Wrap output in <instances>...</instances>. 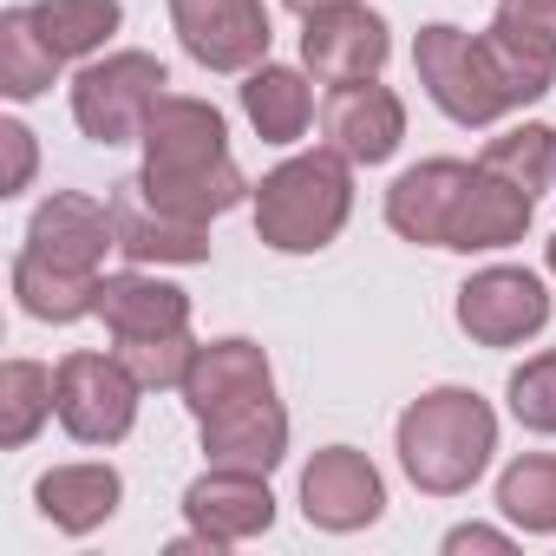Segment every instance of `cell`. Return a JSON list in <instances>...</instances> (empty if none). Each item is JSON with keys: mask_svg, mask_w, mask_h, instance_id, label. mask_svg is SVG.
<instances>
[{"mask_svg": "<svg viewBox=\"0 0 556 556\" xmlns=\"http://www.w3.org/2000/svg\"><path fill=\"white\" fill-rule=\"evenodd\" d=\"M34 497H40V510H47L60 530H92V523H105L112 504H118V471H112V465H60V471L40 478Z\"/></svg>", "mask_w": 556, "mask_h": 556, "instance_id": "obj_22", "label": "cell"}, {"mask_svg": "<svg viewBox=\"0 0 556 556\" xmlns=\"http://www.w3.org/2000/svg\"><path fill=\"white\" fill-rule=\"evenodd\" d=\"M302 497H308V517L328 523V530H354V523H374L380 517V478L361 452L334 445L308 465L302 478Z\"/></svg>", "mask_w": 556, "mask_h": 556, "instance_id": "obj_14", "label": "cell"}, {"mask_svg": "<svg viewBox=\"0 0 556 556\" xmlns=\"http://www.w3.org/2000/svg\"><path fill=\"white\" fill-rule=\"evenodd\" d=\"M190 517L210 530V543H229V536H249V530H268V517H275V504H268V491H262V471H216V478H203V484H190Z\"/></svg>", "mask_w": 556, "mask_h": 556, "instance_id": "obj_18", "label": "cell"}, {"mask_svg": "<svg viewBox=\"0 0 556 556\" xmlns=\"http://www.w3.org/2000/svg\"><path fill=\"white\" fill-rule=\"evenodd\" d=\"M419 79L458 125H484L510 105L530 99V86L510 73V60L491 40H465L458 27H426L419 34Z\"/></svg>", "mask_w": 556, "mask_h": 556, "instance_id": "obj_3", "label": "cell"}, {"mask_svg": "<svg viewBox=\"0 0 556 556\" xmlns=\"http://www.w3.org/2000/svg\"><path fill=\"white\" fill-rule=\"evenodd\" d=\"M341 216H348V170L328 151L282 164L255 190V229L275 249H321L341 229Z\"/></svg>", "mask_w": 556, "mask_h": 556, "instance_id": "obj_4", "label": "cell"}, {"mask_svg": "<svg viewBox=\"0 0 556 556\" xmlns=\"http://www.w3.org/2000/svg\"><path fill=\"white\" fill-rule=\"evenodd\" d=\"M112 242H118V223H112L99 203L73 197V190L53 197V203H40L34 229H27V249L47 255V262H66V268H92Z\"/></svg>", "mask_w": 556, "mask_h": 556, "instance_id": "obj_15", "label": "cell"}, {"mask_svg": "<svg viewBox=\"0 0 556 556\" xmlns=\"http://www.w3.org/2000/svg\"><path fill=\"white\" fill-rule=\"evenodd\" d=\"M0 144H8V190H27V177H34V131L27 125H0Z\"/></svg>", "mask_w": 556, "mask_h": 556, "instance_id": "obj_31", "label": "cell"}, {"mask_svg": "<svg viewBox=\"0 0 556 556\" xmlns=\"http://www.w3.org/2000/svg\"><path fill=\"white\" fill-rule=\"evenodd\" d=\"M203 445L229 471H268L282 458V413H275V400H249L236 413H216V419H203Z\"/></svg>", "mask_w": 556, "mask_h": 556, "instance_id": "obj_21", "label": "cell"}, {"mask_svg": "<svg viewBox=\"0 0 556 556\" xmlns=\"http://www.w3.org/2000/svg\"><path fill=\"white\" fill-rule=\"evenodd\" d=\"M99 315L118 341H151V334H184L190 302L164 282H144V275H118V282H99Z\"/></svg>", "mask_w": 556, "mask_h": 556, "instance_id": "obj_19", "label": "cell"}, {"mask_svg": "<svg viewBox=\"0 0 556 556\" xmlns=\"http://www.w3.org/2000/svg\"><path fill=\"white\" fill-rule=\"evenodd\" d=\"M400 458L426 491H458L484 471L491 458V413L478 393H426L406 419H400Z\"/></svg>", "mask_w": 556, "mask_h": 556, "instance_id": "obj_2", "label": "cell"}, {"mask_svg": "<svg viewBox=\"0 0 556 556\" xmlns=\"http://www.w3.org/2000/svg\"><path fill=\"white\" fill-rule=\"evenodd\" d=\"M184 393H190V413H197V419L236 413V406H249V400H268V361H262L249 341L197 348V361H190V374H184Z\"/></svg>", "mask_w": 556, "mask_h": 556, "instance_id": "obj_13", "label": "cell"}, {"mask_svg": "<svg viewBox=\"0 0 556 556\" xmlns=\"http://www.w3.org/2000/svg\"><path fill=\"white\" fill-rule=\"evenodd\" d=\"M549 268H556V236H549Z\"/></svg>", "mask_w": 556, "mask_h": 556, "instance_id": "obj_34", "label": "cell"}, {"mask_svg": "<svg viewBox=\"0 0 556 556\" xmlns=\"http://www.w3.org/2000/svg\"><path fill=\"white\" fill-rule=\"evenodd\" d=\"M144 151H151V164L138 184L170 216L203 223L242 197V177L223 157V118L197 99H157L144 118Z\"/></svg>", "mask_w": 556, "mask_h": 556, "instance_id": "obj_1", "label": "cell"}, {"mask_svg": "<svg viewBox=\"0 0 556 556\" xmlns=\"http://www.w3.org/2000/svg\"><path fill=\"white\" fill-rule=\"evenodd\" d=\"M118 361L131 367L138 387H177L197 361V348L184 334H151V341H118Z\"/></svg>", "mask_w": 556, "mask_h": 556, "instance_id": "obj_28", "label": "cell"}, {"mask_svg": "<svg viewBox=\"0 0 556 556\" xmlns=\"http://www.w3.org/2000/svg\"><path fill=\"white\" fill-rule=\"evenodd\" d=\"M302 53L321 79L334 86H354L367 73L387 66V27L367 14V8H328V14H308V34H302Z\"/></svg>", "mask_w": 556, "mask_h": 556, "instance_id": "obj_9", "label": "cell"}, {"mask_svg": "<svg viewBox=\"0 0 556 556\" xmlns=\"http://www.w3.org/2000/svg\"><path fill=\"white\" fill-rule=\"evenodd\" d=\"M242 105H249L255 131L275 138V144L302 138V125H308V86H302L289 66H262V73L242 86Z\"/></svg>", "mask_w": 556, "mask_h": 556, "instance_id": "obj_25", "label": "cell"}, {"mask_svg": "<svg viewBox=\"0 0 556 556\" xmlns=\"http://www.w3.org/2000/svg\"><path fill=\"white\" fill-rule=\"evenodd\" d=\"M177 34L190 47V60L216 66V73H242L268 53V14L262 0H170Z\"/></svg>", "mask_w": 556, "mask_h": 556, "instance_id": "obj_7", "label": "cell"}, {"mask_svg": "<svg viewBox=\"0 0 556 556\" xmlns=\"http://www.w3.org/2000/svg\"><path fill=\"white\" fill-rule=\"evenodd\" d=\"M157 99H164V66L151 53H118L73 79V112H79L86 138H99V144H125L131 131H144Z\"/></svg>", "mask_w": 556, "mask_h": 556, "instance_id": "obj_6", "label": "cell"}, {"mask_svg": "<svg viewBox=\"0 0 556 556\" xmlns=\"http://www.w3.org/2000/svg\"><path fill=\"white\" fill-rule=\"evenodd\" d=\"M53 413V374L34 361H8L0 374V445H27Z\"/></svg>", "mask_w": 556, "mask_h": 556, "instance_id": "obj_26", "label": "cell"}, {"mask_svg": "<svg viewBox=\"0 0 556 556\" xmlns=\"http://www.w3.org/2000/svg\"><path fill=\"white\" fill-rule=\"evenodd\" d=\"M549 151H556V131H543V125H523V131L497 138V144L484 151V164H491V170H504L510 184L536 190V184H543V170H549Z\"/></svg>", "mask_w": 556, "mask_h": 556, "instance_id": "obj_29", "label": "cell"}, {"mask_svg": "<svg viewBox=\"0 0 556 556\" xmlns=\"http://www.w3.org/2000/svg\"><path fill=\"white\" fill-rule=\"evenodd\" d=\"M14 295L40 321H79V315H99V275L21 249V262H14Z\"/></svg>", "mask_w": 556, "mask_h": 556, "instance_id": "obj_20", "label": "cell"}, {"mask_svg": "<svg viewBox=\"0 0 556 556\" xmlns=\"http://www.w3.org/2000/svg\"><path fill=\"white\" fill-rule=\"evenodd\" d=\"M491 47L510 60V73L530 86V99L549 92V79H556V0H504Z\"/></svg>", "mask_w": 556, "mask_h": 556, "instance_id": "obj_16", "label": "cell"}, {"mask_svg": "<svg viewBox=\"0 0 556 556\" xmlns=\"http://www.w3.org/2000/svg\"><path fill=\"white\" fill-rule=\"evenodd\" d=\"M458 321L484 348H510V341H523V334H536L549 321V295L523 268H491V275H478V282L458 289Z\"/></svg>", "mask_w": 556, "mask_h": 556, "instance_id": "obj_8", "label": "cell"}, {"mask_svg": "<svg viewBox=\"0 0 556 556\" xmlns=\"http://www.w3.org/2000/svg\"><path fill=\"white\" fill-rule=\"evenodd\" d=\"M295 14H328V8H348V0H289Z\"/></svg>", "mask_w": 556, "mask_h": 556, "instance_id": "obj_33", "label": "cell"}, {"mask_svg": "<svg viewBox=\"0 0 556 556\" xmlns=\"http://www.w3.org/2000/svg\"><path fill=\"white\" fill-rule=\"evenodd\" d=\"M112 223H118V249L131 262H203L210 242H203V223L190 216H170L144 197V184H125L112 197Z\"/></svg>", "mask_w": 556, "mask_h": 556, "instance_id": "obj_12", "label": "cell"}, {"mask_svg": "<svg viewBox=\"0 0 556 556\" xmlns=\"http://www.w3.org/2000/svg\"><path fill=\"white\" fill-rule=\"evenodd\" d=\"M321 125H328V138H334L341 157L380 164V157H393V144H400V131H406V112H400V99H393L387 86L354 79V86H341V92L328 99Z\"/></svg>", "mask_w": 556, "mask_h": 556, "instance_id": "obj_11", "label": "cell"}, {"mask_svg": "<svg viewBox=\"0 0 556 556\" xmlns=\"http://www.w3.org/2000/svg\"><path fill=\"white\" fill-rule=\"evenodd\" d=\"M471 543H478V549H497L504 536H491V530H452V543H445V549H471Z\"/></svg>", "mask_w": 556, "mask_h": 556, "instance_id": "obj_32", "label": "cell"}, {"mask_svg": "<svg viewBox=\"0 0 556 556\" xmlns=\"http://www.w3.org/2000/svg\"><path fill=\"white\" fill-rule=\"evenodd\" d=\"M53 413L73 439L86 445H112L131 432V413H138V380L125 361H105V354H66L60 374H53Z\"/></svg>", "mask_w": 556, "mask_h": 556, "instance_id": "obj_5", "label": "cell"}, {"mask_svg": "<svg viewBox=\"0 0 556 556\" xmlns=\"http://www.w3.org/2000/svg\"><path fill=\"white\" fill-rule=\"evenodd\" d=\"M60 66H66V60L47 47V34L34 27L27 8L0 14V86H8V99H34V92H47Z\"/></svg>", "mask_w": 556, "mask_h": 556, "instance_id": "obj_23", "label": "cell"}, {"mask_svg": "<svg viewBox=\"0 0 556 556\" xmlns=\"http://www.w3.org/2000/svg\"><path fill=\"white\" fill-rule=\"evenodd\" d=\"M530 197H536V190H523V184H510L504 170L478 164V170L465 177V190H458L452 223H445V249H504V242L530 223Z\"/></svg>", "mask_w": 556, "mask_h": 556, "instance_id": "obj_10", "label": "cell"}, {"mask_svg": "<svg viewBox=\"0 0 556 556\" xmlns=\"http://www.w3.org/2000/svg\"><path fill=\"white\" fill-rule=\"evenodd\" d=\"M34 27L47 34V47L60 53V60H73V53H92L112 27H118V0H34Z\"/></svg>", "mask_w": 556, "mask_h": 556, "instance_id": "obj_24", "label": "cell"}, {"mask_svg": "<svg viewBox=\"0 0 556 556\" xmlns=\"http://www.w3.org/2000/svg\"><path fill=\"white\" fill-rule=\"evenodd\" d=\"M510 413L536 432H556V354L530 361L517 380H510Z\"/></svg>", "mask_w": 556, "mask_h": 556, "instance_id": "obj_30", "label": "cell"}, {"mask_svg": "<svg viewBox=\"0 0 556 556\" xmlns=\"http://www.w3.org/2000/svg\"><path fill=\"white\" fill-rule=\"evenodd\" d=\"M465 177H471L465 164H419V170H406V177L393 184V197H387L393 229L413 236V242H445V223H452V210H458Z\"/></svg>", "mask_w": 556, "mask_h": 556, "instance_id": "obj_17", "label": "cell"}, {"mask_svg": "<svg viewBox=\"0 0 556 556\" xmlns=\"http://www.w3.org/2000/svg\"><path fill=\"white\" fill-rule=\"evenodd\" d=\"M497 504H504L523 530H556V458H523V465H510Z\"/></svg>", "mask_w": 556, "mask_h": 556, "instance_id": "obj_27", "label": "cell"}]
</instances>
